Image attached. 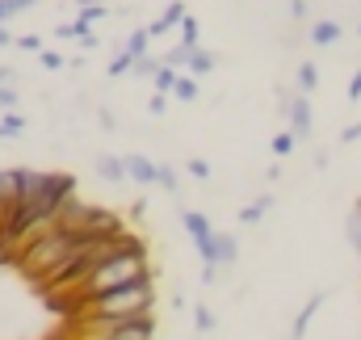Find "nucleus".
<instances>
[{
    "instance_id": "nucleus-1",
    "label": "nucleus",
    "mask_w": 361,
    "mask_h": 340,
    "mask_svg": "<svg viewBox=\"0 0 361 340\" xmlns=\"http://www.w3.org/2000/svg\"><path fill=\"white\" fill-rule=\"evenodd\" d=\"M147 277H152V265H147V244H143V240H135L130 248H122V253H114L109 260H101V265L89 273V281H85L76 294H59V298H68L59 311H68V315L76 320V315L89 307L92 298L114 294V290H126V286L147 281Z\"/></svg>"
},
{
    "instance_id": "nucleus-2",
    "label": "nucleus",
    "mask_w": 361,
    "mask_h": 340,
    "mask_svg": "<svg viewBox=\"0 0 361 340\" xmlns=\"http://www.w3.org/2000/svg\"><path fill=\"white\" fill-rule=\"evenodd\" d=\"M89 236L85 231H76V227H55L51 236H42V240H34L30 248H21L17 253V269L25 273V277H34V281H47L68 256L76 253L80 244H85Z\"/></svg>"
},
{
    "instance_id": "nucleus-3",
    "label": "nucleus",
    "mask_w": 361,
    "mask_h": 340,
    "mask_svg": "<svg viewBox=\"0 0 361 340\" xmlns=\"http://www.w3.org/2000/svg\"><path fill=\"white\" fill-rule=\"evenodd\" d=\"M152 307H156V281L147 277V281H135L126 290L92 298L76 320H139V315H152Z\"/></svg>"
},
{
    "instance_id": "nucleus-4",
    "label": "nucleus",
    "mask_w": 361,
    "mask_h": 340,
    "mask_svg": "<svg viewBox=\"0 0 361 340\" xmlns=\"http://www.w3.org/2000/svg\"><path fill=\"white\" fill-rule=\"evenodd\" d=\"M76 340H156V320H76Z\"/></svg>"
},
{
    "instance_id": "nucleus-5",
    "label": "nucleus",
    "mask_w": 361,
    "mask_h": 340,
    "mask_svg": "<svg viewBox=\"0 0 361 340\" xmlns=\"http://www.w3.org/2000/svg\"><path fill=\"white\" fill-rule=\"evenodd\" d=\"M180 227L189 231V240H193V248L197 256L206 260V265H214V227H210V219L202 214V210H180Z\"/></svg>"
},
{
    "instance_id": "nucleus-6",
    "label": "nucleus",
    "mask_w": 361,
    "mask_h": 340,
    "mask_svg": "<svg viewBox=\"0 0 361 340\" xmlns=\"http://www.w3.org/2000/svg\"><path fill=\"white\" fill-rule=\"evenodd\" d=\"M126 172H130V181H139V185H160V164L156 160H147V156H126Z\"/></svg>"
},
{
    "instance_id": "nucleus-7",
    "label": "nucleus",
    "mask_w": 361,
    "mask_h": 340,
    "mask_svg": "<svg viewBox=\"0 0 361 340\" xmlns=\"http://www.w3.org/2000/svg\"><path fill=\"white\" fill-rule=\"evenodd\" d=\"M286 118H290V130H294V139H307V135H311V101H307V97H294Z\"/></svg>"
},
{
    "instance_id": "nucleus-8",
    "label": "nucleus",
    "mask_w": 361,
    "mask_h": 340,
    "mask_svg": "<svg viewBox=\"0 0 361 340\" xmlns=\"http://www.w3.org/2000/svg\"><path fill=\"white\" fill-rule=\"evenodd\" d=\"M185 17H189V13H185V4H180V0H173V4H164V13L147 25V34H152V38H160V34H169L177 21H185Z\"/></svg>"
},
{
    "instance_id": "nucleus-9",
    "label": "nucleus",
    "mask_w": 361,
    "mask_h": 340,
    "mask_svg": "<svg viewBox=\"0 0 361 340\" xmlns=\"http://www.w3.org/2000/svg\"><path fill=\"white\" fill-rule=\"evenodd\" d=\"M235 256H240V244H235L231 236H223V231H219V236H214V265H219V269H227V265H235Z\"/></svg>"
},
{
    "instance_id": "nucleus-10",
    "label": "nucleus",
    "mask_w": 361,
    "mask_h": 340,
    "mask_svg": "<svg viewBox=\"0 0 361 340\" xmlns=\"http://www.w3.org/2000/svg\"><path fill=\"white\" fill-rule=\"evenodd\" d=\"M97 172L105 176V181H126L130 172H126V156H97Z\"/></svg>"
},
{
    "instance_id": "nucleus-11",
    "label": "nucleus",
    "mask_w": 361,
    "mask_h": 340,
    "mask_svg": "<svg viewBox=\"0 0 361 340\" xmlns=\"http://www.w3.org/2000/svg\"><path fill=\"white\" fill-rule=\"evenodd\" d=\"M336 38H341V25H336V21H315V25H311V42H315V47H332Z\"/></svg>"
},
{
    "instance_id": "nucleus-12",
    "label": "nucleus",
    "mask_w": 361,
    "mask_h": 340,
    "mask_svg": "<svg viewBox=\"0 0 361 340\" xmlns=\"http://www.w3.org/2000/svg\"><path fill=\"white\" fill-rule=\"evenodd\" d=\"M319 307H324V294H315V298H311V303H307V307L298 311V320H294V332H290V340H302V332H307V324H311V315H315Z\"/></svg>"
},
{
    "instance_id": "nucleus-13",
    "label": "nucleus",
    "mask_w": 361,
    "mask_h": 340,
    "mask_svg": "<svg viewBox=\"0 0 361 340\" xmlns=\"http://www.w3.org/2000/svg\"><path fill=\"white\" fill-rule=\"evenodd\" d=\"M147 47H152V34H147V30H135V34L126 38V55H130V59H147Z\"/></svg>"
},
{
    "instance_id": "nucleus-14",
    "label": "nucleus",
    "mask_w": 361,
    "mask_h": 340,
    "mask_svg": "<svg viewBox=\"0 0 361 340\" xmlns=\"http://www.w3.org/2000/svg\"><path fill=\"white\" fill-rule=\"evenodd\" d=\"M269 202H273V198H257L252 206H244V210H240V223H244V227H248V223H261V219H265V210H269Z\"/></svg>"
},
{
    "instance_id": "nucleus-15",
    "label": "nucleus",
    "mask_w": 361,
    "mask_h": 340,
    "mask_svg": "<svg viewBox=\"0 0 361 340\" xmlns=\"http://www.w3.org/2000/svg\"><path fill=\"white\" fill-rule=\"evenodd\" d=\"M164 63H169V68H177V72H189V63H193V51H189V47H173V51L164 55Z\"/></svg>"
},
{
    "instance_id": "nucleus-16",
    "label": "nucleus",
    "mask_w": 361,
    "mask_h": 340,
    "mask_svg": "<svg viewBox=\"0 0 361 340\" xmlns=\"http://www.w3.org/2000/svg\"><path fill=\"white\" fill-rule=\"evenodd\" d=\"M21 130H25V118L21 114H4L0 118V139H17Z\"/></svg>"
},
{
    "instance_id": "nucleus-17",
    "label": "nucleus",
    "mask_w": 361,
    "mask_h": 340,
    "mask_svg": "<svg viewBox=\"0 0 361 340\" xmlns=\"http://www.w3.org/2000/svg\"><path fill=\"white\" fill-rule=\"evenodd\" d=\"M177 80H180V72H177V68H169V63H164V68L156 72V92H164V97H169V92L177 88Z\"/></svg>"
},
{
    "instance_id": "nucleus-18",
    "label": "nucleus",
    "mask_w": 361,
    "mask_h": 340,
    "mask_svg": "<svg viewBox=\"0 0 361 340\" xmlns=\"http://www.w3.org/2000/svg\"><path fill=\"white\" fill-rule=\"evenodd\" d=\"M173 97H177V101H193V97H197V76L180 72V80H177V88H173Z\"/></svg>"
},
{
    "instance_id": "nucleus-19",
    "label": "nucleus",
    "mask_w": 361,
    "mask_h": 340,
    "mask_svg": "<svg viewBox=\"0 0 361 340\" xmlns=\"http://www.w3.org/2000/svg\"><path fill=\"white\" fill-rule=\"evenodd\" d=\"M315 85H319V68H315V63H302V68H298V92L307 97Z\"/></svg>"
},
{
    "instance_id": "nucleus-20",
    "label": "nucleus",
    "mask_w": 361,
    "mask_h": 340,
    "mask_svg": "<svg viewBox=\"0 0 361 340\" xmlns=\"http://www.w3.org/2000/svg\"><path fill=\"white\" fill-rule=\"evenodd\" d=\"M206 72H214V55H206V51H193V63H189V76H206Z\"/></svg>"
},
{
    "instance_id": "nucleus-21",
    "label": "nucleus",
    "mask_w": 361,
    "mask_h": 340,
    "mask_svg": "<svg viewBox=\"0 0 361 340\" xmlns=\"http://www.w3.org/2000/svg\"><path fill=\"white\" fill-rule=\"evenodd\" d=\"M180 47L197 51V21H193V17H185V21H180Z\"/></svg>"
},
{
    "instance_id": "nucleus-22",
    "label": "nucleus",
    "mask_w": 361,
    "mask_h": 340,
    "mask_svg": "<svg viewBox=\"0 0 361 340\" xmlns=\"http://www.w3.org/2000/svg\"><path fill=\"white\" fill-rule=\"evenodd\" d=\"M105 13H109L105 4H80V17H76V21H85V25H92V21H101Z\"/></svg>"
},
{
    "instance_id": "nucleus-23",
    "label": "nucleus",
    "mask_w": 361,
    "mask_h": 340,
    "mask_svg": "<svg viewBox=\"0 0 361 340\" xmlns=\"http://www.w3.org/2000/svg\"><path fill=\"white\" fill-rule=\"evenodd\" d=\"M160 68H164V59H152V55H147V59H135V72H139V76H152V80H156Z\"/></svg>"
},
{
    "instance_id": "nucleus-24",
    "label": "nucleus",
    "mask_w": 361,
    "mask_h": 340,
    "mask_svg": "<svg viewBox=\"0 0 361 340\" xmlns=\"http://www.w3.org/2000/svg\"><path fill=\"white\" fill-rule=\"evenodd\" d=\"M290 152H294V130H281L273 139V156H290Z\"/></svg>"
},
{
    "instance_id": "nucleus-25",
    "label": "nucleus",
    "mask_w": 361,
    "mask_h": 340,
    "mask_svg": "<svg viewBox=\"0 0 361 340\" xmlns=\"http://www.w3.org/2000/svg\"><path fill=\"white\" fill-rule=\"evenodd\" d=\"M122 72H135V59L122 51V55H114V63H109V76H122Z\"/></svg>"
},
{
    "instance_id": "nucleus-26",
    "label": "nucleus",
    "mask_w": 361,
    "mask_h": 340,
    "mask_svg": "<svg viewBox=\"0 0 361 340\" xmlns=\"http://www.w3.org/2000/svg\"><path fill=\"white\" fill-rule=\"evenodd\" d=\"M193 324H197V332H210V328H214V315H210L206 307H197V311H193Z\"/></svg>"
},
{
    "instance_id": "nucleus-27",
    "label": "nucleus",
    "mask_w": 361,
    "mask_h": 340,
    "mask_svg": "<svg viewBox=\"0 0 361 340\" xmlns=\"http://www.w3.org/2000/svg\"><path fill=\"white\" fill-rule=\"evenodd\" d=\"M38 59H42V68H47V72H59V68H63V55H55V51H42Z\"/></svg>"
},
{
    "instance_id": "nucleus-28",
    "label": "nucleus",
    "mask_w": 361,
    "mask_h": 340,
    "mask_svg": "<svg viewBox=\"0 0 361 340\" xmlns=\"http://www.w3.org/2000/svg\"><path fill=\"white\" fill-rule=\"evenodd\" d=\"M160 189H177V172L169 164H160Z\"/></svg>"
},
{
    "instance_id": "nucleus-29",
    "label": "nucleus",
    "mask_w": 361,
    "mask_h": 340,
    "mask_svg": "<svg viewBox=\"0 0 361 340\" xmlns=\"http://www.w3.org/2000/svg\"><path fill=\"white\" fill-rule=\"evenodd\" d=\"M17 47L21 51H42V38L38 34H25V38H17Z\"/></svg>"
},
{
    "instance_id": "nucleus-30",
    "label": "nucleus",
    "mask_w": 361,
    "mask_h": 340,
    "mask_svg": "<svg viewBox=\"0 0 361 340\" xmlns=\"http://www.w3.org/2000/svg\"><path fill=\"white\" fill-rule=\"evenodd\" d=\"M13 105H17V92L8 85H0V109H13Z\"/></svg>"
},
{
    "instance_id": "nucleus-31",
    "label": "nucleus",
    "mask_w": 361,
    "mask_h": 340,
    "mask_svg": "<svg viewBox=\"0 0 361 340\" xmlns=\"http://www.w3.org/2000/svg\"><path fill=\"white\" fill-rule=\"evenodd\" d=\"M189 172H193L197 181H206V176H210V164H206V160H189Z\"/></svg>"
},
{
    "instance_id": "nucleus-32",
    "label": "nucleus",
    "mask_w": 361,
    "mask_h": 340,
    "mask_svg": "<svg viewBox=\"0 0 361 340\" xmlns=\"http://www.w3.org/2000/svg\"><path fill=\"white\" fill-rule=\"evenodd\" d=\"M361 139V122H353V126H345V135H341V143H357Z\"/></svg>"
},
{
    "instance_id": "nucleus-33",
    "label": "nucleus",
    "mask_w": 361,
    "mask_h": 340,
    "mask_svg": "<svg viewBox=\"0 0 361 340\" xmlns=\"http://www.w3.org/2000/svg\"><path fill=\"white\" fill-rule=\"evenodd\" d=\"M164 105H169V101H164V92H156V97H152V114H164Z\"/></svg>"
},
{
    "instance_id": "nucleus-34",
    "label": "nucleus",
    "mask_w": 361,
    "mask_h": 340,
    "mask_svg": "<svg viewBox=\"0 0 361 340\" xmlns=\"http://www.w3.org/2000/svg\"><path fill=\"white\" fill-rule=\"evenodd\" d=\"M8 17H17L13 13V0H0V21H8Z\"/></svg>"
},
{
    "instance_id": "nucleus-35",
    "label": "nucleus",
    "mask_w": 361,
    "mask_h": 340,
    "mask_svg": "<svg viewBox=\"0 0 361 340\" xmlns=\"http://www.w3.org/2000/svg\"><path fill=\"white\" fill-rule=\"evenodd\" d=\"M357 97H361V72L353 76V85H349V101H357Z\"/></svg>"
},
{
    "instance_id": "nucleus-36",
    "label": "nucleus",
    "mask_w": 361,
    "mask_h": 340,
    "mask_svg": "<svg viewBox=\"0 0 361 340\" xmlns=\"http://www.w3.org/2000/svg\"><path fill=\"white\" fill-rule=\"evenodd\" d=\"M290 13H294V17H302V13H307V0H290Z\"/></svg>"
},
{
    "instance_id": "nucleus-37",
    "label": "nucleus",
    "mask_w": 361,
    "mask_h": 340,
    "mask_svg": "<svg viewBox=\"0 0 361 340\" xmlns=\"http://www.w3.org/2000/svg\"><path fill=\"white\" fill-rule=\"evenodd\" d=\"M8 42H13V38H8V34H4V30H0V47H8Z\"/></svg>"
},
{
    "instance_id": "nucleus-38",
    "label": "nucleus",
    "mask_w": 361,
    "mask_h": 340,
    "mask_svg": "<svg viewBox=\"0 0 361 340\" xmlns=\"http://www.w3.org/2000/svg\"><path fill=\"white\" fill-rule=\"evenodd\" d=\"M80 4H105V0H76V8H80Z\"/></svg>"
}]
</instances>
